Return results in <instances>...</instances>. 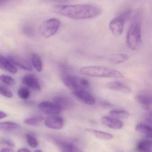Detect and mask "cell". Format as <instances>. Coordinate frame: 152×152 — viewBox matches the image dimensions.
Segmentation results:
<instances>
[{
	"label": "cell",
	"mask_w": 152,
	"mask_h": 152,
	"mask_svg": "<svg viewBox=\"0 0 152 152\" xmlns=\"http://www.w3.org/2000/svg\"><path fill=\"white\" fill-rule=\"evenodd\" d=\"M1 142L2 144H5L11 148H13L15 146V143L12 140H10L3 139L1 140Z\"/></svg>",
	"instance_id": "obj_31"
},
{
	"label": "cell",
	"mask_w": 152,
	"mask_h": 152,
	"mask_svg": "<svg viewBox=\"0 0 152 152\" xmlns=\"http://www.w3.org/2000/svg\"><path fill=\"white\" fill-rule=\"evenodd\" d=\"M56 143L62 152H83L80 148L72 143L59 140Z\"/></svg>",
	"instance_id": "obj_16"
},
{
	"label": "cell",
	"mask_w": 152,
	"mask_h": 152,
	"mask_svg": "<svg viewBox=\"0 0 152 152\" xmlns=\"http://www.w3.org/2000/svg\"><path fill=\"white\" fill-rule=\"evenodd\" d=\"M109 115L116 119H127L130 116V114L124 110H115L111 111Z\"/></svg>",
	"instance_id": "obj_24"
},
{
	"label": "cell",
	"mask_w": 152,
	"mask_h": 152,
	"mask_svg": "<svg viewBox=\"0 0 152 152\" xmlns=\"http://www.w3.org/2000/svg\"><path fill=\"white\" fill-rule=\"evenodd\" d=\"M125 19L122 15L113 18L109 23L110 31L113 35L119 36L122 33Z\"/></svg>",
	"instance_id": "obj_6"
},
{
	"label": "cell",
	"mask_w": 152,
	"mask_h": 152,
	"mask_svg": "<svg viewBox=\"0 0 152 152\" xmlns=\"http://www.w3.org/2000/svg\"><path fill=\"white\" fill-rule=\"evenodd\" d=\"M23 31L26 35L28 36H32L34 33L33 28L29 25H26L23 28Z\"/></svg>",
	"instance_id": "obj_30"
},
{
	"label": "cell",
	"mask_w": 152,
	"mask_h": 152,
	"mask_svg": "<svg viewBox=\"0 0 152 152\" xmlns=\"http://www.w3.org/2000/svg\"><path fill=\"white\" fill-rule=\"evenodd\" d=\"M7 2V1H0V7L5 5Z\"/></svg>",
	"instance_id": "obj_35"
},
{
	"label": "cell",
	"mask_w": 152,
	"mask_h": 152,
	"mask_svg": "<svg viewBox=\"0 0 152 152\" xmlns=\"http://www.w3.org/2000/svg\"><path fill=\"white\" fill-rule=\"evenodd\" d=\"M72 93L79 100L86 104L93 105L96 104V99L87 90L79 89L72 91Z\"/></svg>",
	"instance_id": "obj_7"
},
{
	"label": "cell",
	"mask_w": 152,
	"mask_h": 152,
	"mask_svg": "<svg viewBox=\"0 0 152 152\" xmlns=\"http://www.w3.org/2000/svg\"><path fill=\"white\" fill-rule=\"evenodd\" d=\"M44 118L42 116H34L26 119L25 124L30 126H36L43 121Z\"/></svg>",
	"instance_id": "obj_25"
},
{
	"label": "cell",
	"mask_w": 152,
	"mask_h": 152,
	"mask_svg": "<svg viewBox=\"0 0 152 152\" xmlns=\"http://www.w3.org/2000/svg\"><path fill=\"white\" fill-rule=\"evenodd\" d=\"M26 138L28 145L33 148H36L38 146L39 143L38 140L34 136L31 134L27 133L26 135Z\"/></svg>",
	"instance_id": "obj_27"
},
{
	"label": "cell",
	"mask_w": 152,
	"mask_h": 152,
	"mask_svg": "<svg viewBox=\"0 0 152 152\" xmlns=\"http://www.w3.org/2000/svg\"><path fill=\"white\" fill-rule=\"evenodd\" d=\"M0 69L5 70L11 74L16 73L18 69L8 58L0 55Z\"/></svg>",
	"instance_id": "obj_17"
},
{
	"label": "cell",
	"mask_w": 152,
	"mask_h": 152,
	"mask_svg": "<svg viewBox=\"0 0 152 152\" xmlns=\"http://www.w3.org/2000/svg\"><path fill=\"white\" fill-rule=\"evenodd\" d=\"M53 10L60 15L77 20L94 18L102 12L97 6L90 4L57 5L54 7Z\"/></svg>",
	"instance_id": "obj_1"
},
{
	"label": "cell",
	"mask_w": 152,
	"mask_h": 152,
	"mask_svg": "<svg viewBox=\"0 0 152 152\" xmlns=\"http://www.w3.org/2000/svg\"><path fill=\"white\" fill-rule=\"evenodd\" d=\"M129 59L128 55L125 54H117L113 55L109 58V61L113 64H118L126 62Z\"/></svg>",
	"instance_id": "obj_22"
},
{
	"label": "cell",
	"mask_w": 152,
	"mask_h": 152,
	"mask_svg": "<svg viewBox=\"0 0 152 152\" xmlns=\"http://www.w3.org/2000/svg\"><path fill=\"white\" fill-rule=\"evenodd\" d=\"M101 121L105 125L114 129H120L123 125L121 121L113 117L104 116L101 118Z\"/></svg>",
	"instance_id": "obj_15"
},
{
	"label": "cell",
	"mask_w": 152,
	"mask_h": 152,
	"mask_svg": "<svg viewBox=\"0 0 152 152\" xmlns=\"http://www.w3.org/2000/svg\"><path fill=\"white\" fill-rule=\"evenodd\" d=\"M18 94L20 98L26 99L30 96L31 92L30 89L28 88L23 87L19 89Z\"/></svg>",
	"instance_id": "obj_26"
},
{
	"label": "cell",
	"mask_w": 152,
	"mask_h": 152,
	"mask_svg": "<svg viewBox=\"0 0 152 152\" xmlns=\"http://www.w3.org/2000/svg\"><path fill=\"white\" fill-rule=\"evenodd\" d=\"M0 80L5 84L8 85H13L15 83V81L11 76L7 75H1L0 76Z\"/></svg>",
	"instance_id": "obj_28"
},
{
	"label": "cell",
	"mask_w": 152,
	"mask_h": 152,
	"mask_svg": "<svg viewBox=\"0 0 152 152\" xmlns=\"http://www.w3.org/2000/svg\"><path fill=\"white\" fill-rule=\"evenodd\" d=\"M141 36L140 25L137 21L132 23L130 26L126 37L127 47L132 50H138L141 46Z\"/></svg>",
	"instance_id": "obj_4"
},
{
	"label": "cell",
	"mask_w": 152,
	"mask_h": 152,
	"mask_svg": "<svg viewBox=\"0 0 152 152\" xmlns=\"http://www.w3.org/2000/svg\"><path fill=\"white\" fill-rule=\"evenodd\" d=\"M152 142L147 140H142L138 142L137 150L139 152H152Z\"/></svg>",
	"instance_id": "obj_20"
},
{
	"label": "cell",
	"mask_w": 152,
	"mask_h": 152,
	"mask_svg": "<svg viewBox=\"0 0 152 152\" xmlns=\"http://www.w3.org/2000/svg\"><path fill=\"white\" fill-rule=\"evenodd\" d=\"M60 69V77L62 82L72 91L79 89L87 90L89 88L90 84L88 80L71 73L66 66H61Z\"/></svg>",
	"instance_id": "obj_2"
},
{
	"label": "cell",
	"mask_w": 152,
	"mask_h": 152,
	"mask_svg": "<svg viewBox=\"0 0 152 152\" xmlns=\"http://www.w3.org/2000/svg\"><path fill=\"white\" fill-rule=\"evenodd\" d=\"M0 94L7 98H11L13 95L12 92L6 87L0 85Z\"/></svg>",
	"instance_id": "obj_29"
},
{
	"label": "cell",
	"mask_w": 152,
	"mask_h": 152,
	"mask_svg": "<svg viewBox=\"0 0 152 152\" xmlns=\"http://www.w3.org/2000/svg\"><path fill=\"white\" fill-rule=\"evenodd\" d=\"M31 62L34 68L38 72H41L42 70V62L41 58L39 55L36 53L33 54L31 57Z\"/></svg>",
	"instance_id": "obj_23"
},
{
	"label": "cell",
	"mask_w": 152,
	"mask_h": 152,
	"mask_svg": "<svg viewBox=\"0 0 152 152\" xmlns=\"http://www.w3.org/2000/svg\"><path fill=\"white\" fill-rule=\"evenodd\" d=\"M85 131L88 133L93 135L100 139L109 140L113 138V136L108 132L89 129H86Z\"/></svg>",
	"instance_id": "obj_18"
},
{
	"label": "cell",
	"mask_w": 152,
	"mask_h": 152,
	"mask_svg": "<svg viewBox=\"0 0 152 152\" xmlns=\"http://www.w3.org/2000/svg\"><path fill=\"white\" fill-rule=\"evenodd\" d=\"M38 107L40 110L48 114L55 115L59 113L62 111V109L56 104L48 101L40 103Z\"/></svg>",
	"instance_id": "obj_10"
},
{
	"label": "cell",
	"mask_w": 152,
	"mask_h": 152,
	"mask_svg": "<svg viewBox=\"0 0 152 152\" xmlns=\"http://www.w3.org/2000/svg\"><path fill=\"white\" fill-rule=\"evenodd\" d=\"M23 83L26 86L36 90L40 91L41 86L38 78L33 74H27L23 79Z\"/></svg>",
	"instance_id": "obj_12"
},
{
	"label": "cell",
	"mask_w": 152,
	"mask_h": 152,
	"mask_svg": "<svg viewBox=\"0 0 152 152\" xmlns=\"http://www.w3.org/2000/svg\"><path fill=\"white\" fill-rule=\"evenodd\" d=\"M8 59L15 65L26 71H31L32 70V66L30 62L23 58L18 56H11Z\"/></svg>",
	"instance_id": "obj_11"
},
{
	"label": "cell",
	"mask_w": 152,
	"mask_h": 152,
	"mask_svg": "<svg viewBox=\"0 0 152 152\" xmlns=\"http://www.w3.org/2000/svg\"><path fill=\"white\" fill-rule=\"evenodd\" d=\"M136 99L143 108L151 110L152 101L151 95L146 93H140L136 96Z\"/></svg>",
	"instance_id": "obj_14"
},
{
	"label": "cell",
	"mask_w": 152,
	"mask_h": 152,
	"mask_svg": "<svg viewBox=\"0 0 152 152\" xmlns=\"http://www.w3.org/2000/svg\"><path fill=\"white\" fill-rule=\"evenodd\" d=\"M0 152H15V151L12 148H3L0 150Z\"/></svg>",
	"instance_id": "obj_32"
},
{
	"label": "cell",
	"mask_w": 152,
	"mask_h": 152,
	"mask_svg": "<svg viewBox=\"0 0 152 152\" xmlns=\"http://www.w3.org/2000/svg\"><path fill=\"white\" fill-rule=\"evenodd\" d=\"M61 25L60 20L51 18L42 23L39 28L41 35L45 38L51 37L56 33Z\"/></svg>",
	"instance_id": "obj_5"
},
{
	"label": "cell",
	"mask_w": 152,
	"mask_h": 152,
	"mask_svg": "<svg viewBox=\"0 0 152 152\" xmlns=\"http://www.w3.org/2000/svg\"><path fill=\"white\" fill-rule=\"evenodd\" d=\"M54 104L59 107L62 110H68L73 107L74 103L70 98L65 96H58L53 99Z\"/></svg>",
	"instance_id": "obj_9"
},
{
	"label": "cell",
	"mask_w": 152,
	"mask_h": 152,
	"mask_svg": "<svg viewBox=\"0 0 152 152\" xmlns=\"http://www.w3.org/2000/svg\"><path fill=\"white\" fill-rule=\"evenodd\" d=\"M7 115L6 113L2 111H0V119H3V118H5L7 117Z\"/></svg>",
	"instance_id": "obj_33"
},
{
	"label": "cell",
	"mask_w": 152,
	"mask_h": 152,
	"mask_svg": "<svg viewBox=\"0 0 152 152\" xmlns=\"http://www.w3.org/2000/svg\"><path fill=\"white\" fill-rule=\"evenodd\" d=\"M136 130L143 136L151 138L152 129L151 126L144 124H139L136 127Z\"/></svg>",
	"instance_id": "obj_21"
},
{
	"label": "cell",
	"mask_w": 152,
	"mask_h": 152,
	"mask_svg": "<svg viewBox=\"0 0 152 152\" xmlns=\"http://www.w3.org/2000/svg\"><path fill=\"white\" fill-rule=\"evenodd\" d=\"M17 152H31L30 150H28L27 148H23L19 149Z\"/></svg>",
	"instance_id": "obj_34"
},
{
	"label": "cell",
	"mask_w": 152,
	"mask_h": 152,
	"mask_svg": "<svg viewBox=\"0 0 152 152\" xmlns=\"http://www.w3.org/2000/svg\"><path fill=\"white\" fill-rule=\"evenodd\" d=\"M34 152H43L42 150H37L34 151Z\"/></svg>",
	"instance_id": "obj_36"
},
{
	"label": "cell",
	"mask_w": 152,
	"mask_h": 152,
	"mask_svg": "<svg viewBox=\"0 0 152 152\" xmlns=\"http://www.w3.org/2000/svg\"><path fill=\"white\" fill-rule=\"evenodd\" d=\"M80 72L84 75L101 78H122V74L117 70L98 66H89L82 67Z\"/></svg>",
	"instance_id": "obj_3"
},
{
	"label": "cell",
	"mask_w": 152,
	"mask_h": 152,
	"mask_svg": "<svg viewBox=\"0 0 152 152\" xmlns=\"http://www.w3.org/2000/svg\"><path fill=\"white\" fill-rule=\"evenodd\" d=\"M107 88L111 90L120 91L124 93H129L131 92V89L124 83L118 81L110 82L105 85Z\"/></svg>",
	"instance_id": "obj_13"
},
{
	"label": "cell",
	"mask_w": 152,
	"mask_h": 152,
	"mask_svg": "<svg viewBox=\"0 0 152 152\" xmlns=\"http://www.w3.org/2000/svg\"><path fill=\"white\" fill-rule=\"evenodd\" d=\"M45 123L48 128L54 129H60L64 127V119L60 116L51 115L46 118Z\"/></svg>",
	"instance_id": "obj_8"
},
{
	"label": "cell",
	"mask_w": 152,
	"mask_h": 152,
	"mask_svg": "<svg viewBox=\"0 0 152 152\" xmlns=\"http://www.w3.org/2000/svg\"><path fill=\"white\" fill-rule=\"evenodd\" d=\"M21 126L11 121L4 122L0 123V131L3 132H11L20 129Z\"/></svg>",
	"instance_id": "obj_19"
}]
</instances>
